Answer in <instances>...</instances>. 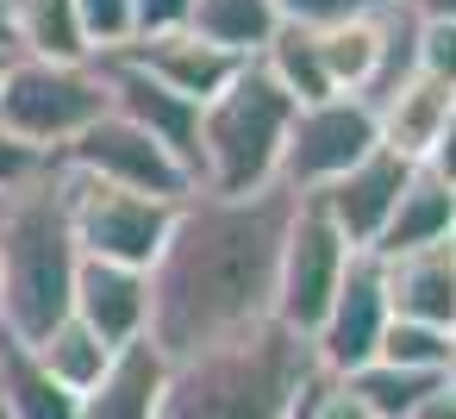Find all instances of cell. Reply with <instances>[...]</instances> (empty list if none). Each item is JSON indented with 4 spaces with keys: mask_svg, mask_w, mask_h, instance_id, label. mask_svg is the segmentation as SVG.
Listing matches in <instances>:
<instances>
[{
    "mask_svg": "<svg viewBox=\"0 0 456 419\" xmlns=\"http://www.w3.org/2000/svg\"><path fill=\"white\" fill-rule=\"evenodd\" d=\"M288 219H294L288 188L188 194L175 207V226H169L157 263L144 269V282H151V344L169 363L269 319Z\"/></svg>",
    "mask_w": 456,
    "mask_h": 419,
    "instance_id": "cell-1",
    "label": "cell"
},
{
    "mask_svg": "<svg viewBox=\"0 0 456 419\" xmlns=\"http://www.w3.org/2000/svg\"><path fill=\"white\" fill-rule=\"evenodd\" d=\"M313 382V344L275 319H256L207 350L175 357L157 419H294Z\"/></svg>",
    "mask_w": 456,
    "mask_h": 419,
    "instance_id": "cell-2",
    "label": "cell"
},
{
    "mask_svg": "<svg viewBox=\"0 0 456 419\" xmlns=\"http://www.w3.org/2000/svg\"><path fill=\"white\" fill-rule=\"evenodd\" d=\"M76 269H82V251L69 232L63 169L51 157L45 176L0 194V332L38 344L57 319H69Z\"/></svg>",
    "mask_w": 456,
    "mask_h": 419,
    "instance_id": "cell-3",
    "label": "cell"
},
{
    "mask_svg": "<svg viewBox=\"0 0 456 419\" xmlns=\"http://www.w3.org/2000/svg\"><path fill=\"white\" fill-rule=\"evenodd\" d=\"M294 101L269 82V70L250 57L238 76L200 107L194 126V194H256L275 188V157L288 138Z\"/></svg>",
    "mask_w": 456,
    "mask_h": 419,
    "instance_id": "cell-4",
    "label": "cell"
},
{
    "mask_svg": "<svg viewBox=\"0 0 456 419\" xmlns=\"http://www.w3.org/2000/svg\"><path fill=\"white\" fill-rule=\"evenodd\" d=\"M101 113H107V82L94 63L13 57L7 76H0V126L45 157H57L69 138H82Z\"/></svg>",
    "mask_w": 456,
    "mask_h": 419,
    "instance_id": "cell-5",
    "label": "cell"
},
{
    "mask_svg": "<svg viewBox=\"0 0 456 419\" xmlns=\"http://www.w3.org/2000/svg\"><path fill=\"white\" fill-rule=\"evenodd\" d=\"M63 201H69L76 251L94 257V263H119V269H151L163 238H169V226H175V207H182V201H151V194L88 182L76 169H63Z\"/></svg>",
    "mask_w": 456,
    "mask_h": 419,
    "instance_id": "cell-6",
    "label": "cell"
},
{
    "mask_svg": "<svg viewBox=\"0 0 456 419\" xmlns=\"http://www.w3.org/2000/svg\"><path fill=\"white\" fill-rule=\"evenodd\" d=\"M369 151H375V113L356 94H325L313 107H294L281 157H275V188H288L294 201H306V194L331 188Z\"/></svg>",
    "mask_w": 456,
    "mask_h": 419,
    "instance_id": "cell-7",
    "label": "cell"
},
{
    "mask_svg": "<svg viewBox=\"0 0 456 419\" xmlns=\"http://www.w3.org/2000/svg\"><path fill=\"white\" fill-rule=\"evenodd\" d=\"M344 263H350V244L344 232L319 213V201H294V219H288V238H281V263H275V300H269V319L313 338V325L325 319L338 282H344Z\"/></svg>",
    "mask_w": 456,
    "mask_h": 419,
    "instance_id": "cell-8",
    "label": "cell"
},
{
    "mask_svg": "<svg viewBox=\"0 0 456 419\" xmlns=\"http://www.w3.org/2000/svg\"><path fill=\"white\" fill-rule=\"evenodd\" d=\"M57 163L88 176V182H107V188H126V194H151V201H188L194 194V176L151 132H138L119 113H101L82 138H69L57 151Z\"/></svg>",
    "mask_w": 456,
    "mask_h": 419,
    "instance_id": "cell-9",
    "label": "cell"
},
{
    "mask_svg": "<svg viewBox=\"0 0 456 419\" xmlns=\"http://www.w3.org/2000/svg\"><path fill=\"white\" fill-rule=\"evenodd\" d=\"M387 332V288H381V257L375 251H350L344 282L325 307V319L313 325V363L319 375H350L362 363H375V344Z\"/></svg>",
    "mask_w": 456,
    "mask_h": 419,
    "instance_id": "cell-10",
    "label": "cell"
},
{
    "mask_svg": "<svg viewBox=\"0 0 456 419\" xmlns=\"http://www.w3.org/2000/svg\"><path fill=\"white\" fill-rule=\"evenodd\" d=\"M412 169H419V163H406V157H394V151L375 144L362 163H350V169H344L331 188H319L313 201H319V213L344 232L350 251H375V238H381V226H387L400 188L412 182Z\"/></svg>",
    "mask_w": 456,
    "mask_h": 419,
    "instance_id": "cell-11",
    "label": "cell"
},
{
    "mask_svg": "<svg viewBox=\"0 0 456 419\" xmlns=\"http://www.w3.org/2000/svg\"><path fill=\"white\" fill-rule=\"evenodd\" d=\"M94 70H101V82H107V113L132 119L138 132H151V138L194 176V126H200V107L182 101V94H169L163 82H151V76L132 70L126 57H94Z\"/></svg>",
    "mask_w": 456,
    "mask_h": 419,
    "instance_id": "cell-12",
    "label": "cell"
},
{
    "mask_svg": "<svg viewBox=\"0 0 456 419\" xmlns=\"http://www.w3.org/2000/svg\"><path fill=\"white\" fill-rule=\"evenodd\" d=\"M69 313L101 338V344H132L151 332V282L144 269H119V263H94L82 257L76 269V294H69Z\"/></svg>",
    "mask_w": 456,
    "mask_h": 419,
    "instance_id": "cell-13",
    "label": "cell"
},
{
    "mask_svg": "<svg viewBox=\"0 0 456 419\" xmlns=\"http://www.w3.org/2000/svg\"><path fill=\"white\" fill-rule=\"evenodd\" d=\"M107 57H126L132 70H144L151 82H163L169 94H182V101H194V107H207V101L238 76V57L213 51V45L194 38V32L138 38V45H119V51H107Z\"/></svg>",
    "mask_w": 456,
    "mask_h": 419,
    "instance_id": "cell-14",
    "label": "cell"
},
{
    "mask_svg": "<svg viewBox=\"0 0 456 419\" xmlns=\"http://www.w3.org/2000/svg\"><path fill=\"white\" fill-rule=\"evenodd\" d=\"M381 288H387V319L456 332V238L406 257H381Z\"/></svg>",
    "mask_w": 456,
    "mask_h": 419,
    "instance_id": "cell-15",
    "label": "cell"
},
{
    "mask_svg": "<svg viewBox=\"0 0 456 419\" xmlns=\"http://www.w3.org/2000/svg\"><path fill=\"white\" fill-rule=\"evenodd\" d=\"M163 388H169V357L144 332V338H132V344L113 350V363L101 369V382L76 407H82V419H157Z\"/></svg>",
    "mask_w": 456,
    "mask_h": 419,
    "instance_id": "cell-16",
    "label": "cell"
},
{
    "mask_svg": "<svg viewBox=\"0 0 456 419\" xmlns=\"http://www.w3.org/2000/svg\"><path fill=\"white\" fill-rule=\"evenodd\" d=\"M450 113H456V88H437L425 76H406L375 107V144L394 151V157H406V163H419L431 151V138L450 126Z\"/></svg>",
    "mask_w": 456,
    "mask_h": 419,
    "instance_id": "cell-17",
    "label": "cell"
},
{
    "mask_svg": "<svg viewBox=\"0 0 456 419\" xmlns=\"http://www.w3.org/2000/svg\"><path fill=\"white\" fill-rule=\"evenodd\" d=\"M456 238V188H444L437 176L412 169V182L400 188L381 238H375V257H406V251H425V244H450Z\"/></svg>",
    "mask_w": 456,
    "mask_h": 419,
    "instance_id": "cell-18",
    "label": "cell"
},
{
    "mask_svg": "<svg viewBox=\"0 0 456 419\" xmlns=\"http://www.w3.org/2000/svg\"><path fill=\"white\" fill-rule=\"evenodd\" d=\"M0 413H7V419H82L76 394L13 332H0Z\"/></svg>",
    "mask_w": 456,
    "mask_h": 419,
    "instance_id": "cell-19",
    "label": "cell"
},
{
    "mask_svg": "<svg viewBox=\"0 0 456 419\" xmlns=\"http://www.w3.org/2000/svg\"><path fill=\"white\" fill-rule=\"evenodd\" d=\"M313 38H319V63H325L331 94L362 101V88L381 70V7H362V13H350V20H338V26L313 32Z\"/></svg>",
    "mask_w": 456,
    "mask_h": 419,
    "instance_id": "cell-20",
    "label": "cell"
},
{
    "mask_svg": "<svg viewBox=\"0 0 456 419\" xmlns=\"http://www.w3.org/2000/svg\"><path fill=\"white\" fill-rule=\"evenodd\" d=\"M13 51L45 63H94L76 0H13Z\"/></svg>",
    "mask_w": 456,
    "mask_h": 419,
    "instance_id": "cell-21",
    "label": "cell"
},
{
    "mask_svg": "<svg viewBox=\"0 0 456 419\" xmlns=\"http://www.w3.org/2000/svg\"><path fill=\"white\" fill-rule=\"evenodd\" d=\"M275 26H281V20H275L269 0H194V13H188V32L207 38L213 51L238 57V63H250V57L269 45Z\"/></svg>",
    "mask_w": 456,
    "mask_h": 419,
    "instance_id": "cell-22",
    "label": "cell"
},
{
    "mask_svg": "<svg viewBox=\"0 0 456 419\" xmlns=\"http://www.w3.org/2000/svg\"><path fill=\"white\" fill-rule=\"evenodd\" d=\"M256 63L269 70V82H275L294 107H313V101H325V94H331L325 63H319V38H313L306 26H275V32H269V45L256 51Z\"/></svg>",
    "mask_w": 456,
    "mask_h": 419,
    "instance_id": "cell-23",
    "label": "cell"
},
{
    "mask_svg": "<svg viewBox=\"0 0 456 419\" xmlns=\"http://www.w3.org/2000/svg\"><path fill=\"white\" fill-rule=\"evenodd\" d=\"M32 350H38V363H45V369H51V375H57L76 400H82V394L101 382V369L113 363V344H101V338H94L76 313H69V319H57V325H51Z\"/></svg>",
    "mask_w": 456,
    "mask_h": 419,
    "instance_id": "cell-24",
    "label": "cell"
},
{
    "mask_svg": "<svg viewBox=\"0 0 456 419\" xmlns=\"http://www.w3.org/2000/svg\"><path fill=\"white\" fill-rule=\"evenodd\" d=\"M375 357L394 363V369H412V375H456V332L412 325V319H387Z\"/></svg>",
    "mask_w": 456,
    "mask_h": 419,
    "instance_id": "cell-25",
    "label": "cell"
},
{
    "mask_svg": "<svg viewBox=\"0 0 456 419\" xmlns=\"http://www.w3.org/2000/svg\"><path fill=\"white\" fill-rule=\"evenodd\" d=\"M344 382H350V394H356L375 419H406V413L419 407V394H425L437 375H412V369H394V363H381V357H375V363L350 369Z\"/></svg>",
    "mask_w": 456,
    "mask_h": 419,
    "instance_id": "cell-26",
    "label": "cell"
},
{
    "mask_svg": "<svg viewBox=\"0 0 456 419\" xmlns=\"http://www.w3.org/2000/svg\"><path fill=\"white\" fill-rule=\"evenodd\" d=\"M412 76H425L437 88H456V26L450 20H419V32H412Z\"/></svg>",
    "mask_w": 456,
    "mask_h": 419,
    "instance_id": "cell-27",
    "label": "cell"
},
{
    "mask_svg": "<svg viewBox=\"0 0 456 419\" xmlns=\"http://www.w3.org/2000/svg\"><path fill=\"white\" fill-rule=\"evenodd\" d=\"M76 20H82V38L94 57L132 45V0H76Z\"/></svg>",
    "mask_w": 456,
    "mask_h": 419,
    "instance_id": "cell-28",
    "label": "cell"
},
{
    "mask_svg": "<svg viewBox=\"0 0 456 419\" xmlns=\"http://www.w3.org/2000/svg\"><path fill=\"white\" fill-rule=\"evenodd\" d=\"M269 7H275V20H281V26L325 32V26H338V20H350V13H362L369 0H269Z\"/></svg>",
    "mask_w": 456,
    "mask_h": 419,
    "instance_id": "cell-29",
    "label": "cell"
},
{
    "mask_svg": "<svg viewBox=\"0 0 456 419\" xmlns=\"http://www.w3.org/2000/svg\"><path fill=\"white\" fill-rule=\"evenodd\" d=\"M306 419H375L356 394H350V382L344 375H319L313 388H306V407H300Z\"/></svg>",
    "mask_w": 456,
    "mask_h": 419,
    "instance_id": "cell-30",
    "label": "cell"
},
{
    "mask_svg": "<svg viewBox=\"0 0 456 419\" xmlns=\"http://www.w3.org/2000/svg\"><path fill=\"white\" fill-rule=\"evenodd\" d=\"M194 0H132V45L138 38H163V32H188Z\"/></svg>",
    "mask_w": 456,
    "mask_h": 419,
    "instance_id": "cell-31",
    "label": "cell"
},
{
    "mask_svg": "<svg viewBox=\"0 0 456 419\" xmlns=\"http://www.w3.org/2000/svg\"><path fill=\"white\" fill-rule=\"evenodd\" d=\"M51 169V157L45 151H32V144H20L7 126H0V194H13V188H26L32 176H45Z\"/></svg>",
    "mask_w": 456,
    "mask_h": 419,
    "instance_id": "cell-32",
    "label": "cell"
},
{
    "mask_svg": "<svg viewBox=\"0 0 456 419\" xmlns=\"http://www.w3.org/2000/svg\"><path fill=\"white\" fill-rule=\"evenodd\" d=\"M419 169H425V176H437L444 188H456V113H450V126L431 138V151L419 157Z\"/></svg>",
    "mask_w": 456,
    "mask_h": 419,
    "instance_id": "cell-33",
    "label": "cell"
},
{
    "mask_svg": "<svg viewBox=\"0 0 456 419\" xmlns=\"http://www.w3.org/2000/svg\"><path fill=\"white\" fill-rule=\"evenodd\" d=\"M406 419H456V375H437V382L419 394V407H412Z\"/></svg>",
    "mask_w": 456,
    "mask_h": 419,
    "instance_id": "cell-34",
    "label": "cell"
},
{
    "mask_svg": "<svg viewBox=\"0 0 456 419\" xmlns=\"http://www.w3.org/2000/svg\"><path fill=\"white\" fill-rule=\"evenodd\" d=\"M406 13H419V20H450V26H456V0H406Z\"/></svg>",
    "mask_w": 456,
    "mask_h": 419,
    "instance_id": "cell-35",
    "label": "cell"
},
{
    "mask_svg": "<svg viewBox=\"0 0 456 419\" xmlns=\"http://www.w3.org/2000/svg\"><path fill=\"white\" fill-rule=\"evenodd\" d=\"M0 45L13 51V0H0Z\"/></svg>",
    "mask_w": 456,
    "mask_h": 419,
    "instance_id": "cell-36",
    "label": "cell"
},
{
    "mask_svg": "<svg viewBox=\"0 0 456 419\" xmlns=\"http://www.w3.org/2000/svg\"><path fill=\"white\" fill-rule=\"evenodd\" d=\"M13 57H20V51H7V45H0V76H7V63H13Z\"/></svg>",
    "mask_w": 456,
    "mask_h": 419,
    "instance_id": "cell-37",
    "label": "cell"
},
{
    "mask_svg": "<svg viewBox=\"0 0 456 419\" xmlns=\"http://www.w3.org/2000/svg\"><path fill=\"white\" fill-rule=\"evenodd\" d=\"M300 407H306V400H300ZM300 407H294V419H306V413H300Z\"/></svg>",
    "mask_w": 456,
    "mask_h": 419,
    "instance_id": "cell-38",
    "label": "cell"
},
{
    "mask_svg": "<svg viewBox=\"0 0 456 419\" xmlns=\"http://www.w3.org/2000/svg\"><path fill=\"white\" fill-rule=\"evenodd\" d=\"M369 7H381V0H369Z\"/></svg>",
    "mask_w": 456,
    "mask_h": 419,
    "instance_id": "cell-39",
    "label": "cell"
},
{
    "mask_svg": "<svg viewBox=\"0 0 456 419\" xmlns=\"http://www.w3.org/2000/svg\"><path fill=\"white\" fill-rule=\"evenodd\" d=\"M0 419H7V413H0Z\"/></svg>",
    "mask_w": 456,
    "mask_h": 419,
    "instance_id": "cell-40",
    "label": "cell"
}]
</instances>
